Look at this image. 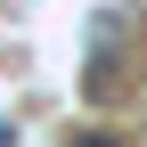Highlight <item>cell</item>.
<instances>
[{"label":"cell","instance_id":"6da1fadb","mask_svg":"<svg viewBox=\"0 0 147 147\" xmlns=\"http://www.w3.org/2000/svg\"><path fill=\"white\" fill-rule=\"evenodd\" d=\"M65 147H123V139H115V131H74Z\"/></svg>","mask_w":147,"mask_h":147},{"label":"cell","instance_id":"7a4b0ae2","mask_svg":"<svg viewBox=\"0 0 147 147\" xmlns=\"http://www.w3.org/2000/svg\"><path fill=\"white\" fill-rule=\"evenodd\" d=\"M0 147H16V131H8V123H0Z\"/></svg>","mask_w":147,"mask_h":147}]
</instances>
